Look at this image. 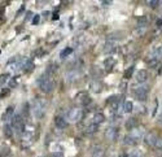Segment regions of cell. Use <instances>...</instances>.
Here are the masks:
<instances>
[{
  "mask_svg": "<svg viewBox=\"0 0 162 157\" xmlns=\"http://www.w3.org/2000/svg\"><path fill=\"white\" fill-rule=\"evenodd\" d=\"M132 92L135 94V96H136L140 101H144L145 99H147V96H148L149 88L147 87V86H144L143 83L135 84V86H132Z\"/></svg>",
  "mask_w": 162,
  "mask_h": 157,
  "instance_id": "obj_1",
  "label": "cell"
},
{
  "mask_svg": "<svg viewBox=\"0 0 162 157\" xmlns=\"http://www.w3.org/2000/svg\"><path fill=\"white\" fill-rule=\"evenodd\" d=\"M38 84H39V87L40 90L43 91V92H51V90H52V80L51 78L48 77V74H42L39 79H38Z\"/></svg>",
  "mask_w": 162,
  "mask_h": 157,
  "instance_id": "obj_2",
  "label": "cell"
},
{
  "mask_svg": "<svg viewBox=\"0 0 162 157\" xmlns=\"http://www.w3.org/2000/svg\"><path fill=\"white\" fill-rule=\"evenodd\" d=\"M32 113L36 118H42L46 113V103L44 100H36L32 105Z\"/></svg>",
  "mask_w": 162,
  "mask_h": 157,
  "instance_id": "obj_3",
  "label": "cell"
},
{
  "mask_svg": "<svg viewBox=\"0 0 162 157\" xmlns=\"http://www.w3.org/2000/svg\"><path fill=\"white\" fill-rule=\"evenodd\" d=\"M82 116H83V112H82V109H79V108H72V109L68 112V118L73 122L79 121L80 118H82Z\"/></svg>",
  "mask_w": 162,
  "mask_h": 157,
  "instance_id": "obj_4",
  "label": "cell"
},
{
  "mask_svg": "<svg viewBox=\"0 0 162 157\" xmlns=\"http://www.w3.org/2000/svg\"><path fill=\"white\" fill-rule=\"evenodd\" d=\"M24 118L22 116H14L13 117V121H12V127H14L17 131L20 133H24Z\"/></svg>",
  "mask_w": 162,
  "mask_h": 157,
  "instance_id": "obj_5",
  "label": "cell"
},
{
  "mask_svg": "<svg viewBox=\"0 0 162 157\" xmlns=\"http://www.w3.org/2000/svg\"><path fill=\"white\" fill-rule=\"evenodd\" d=\"M117 134H118V129L117 127L110 126V127H108L105 130V138L108 140H114L117 138Z\"/></svg>",
  "mask_w": 162,
  "mask_h": 157,
  "instance_id": "obj_6",
  "label": "cell"
},
{
  "mask_svg": "<svg viewBox=\"0 0 162 157\" xmlns=\"http://www.w3.org/2000/svg\"><path fill=\"white\" fill-rule=\"evenodd\" d=\"M135 77H136V80L139 83H144L148 79V72L147 70H138Z\"/></svg>",
  "mask_w": 162,
  "mask_h": 157,
  "instance_id": "obj_7",
  "label": "cell"
},
{
  "mask_svg": "<svg viewBox=\"0 0 162 157\" xmlns=\"http://www.w3.org/2000/svg\"><path fill=\"white\" fill-rule=\"evenodd\" d=\"M55 125H56L58 129H65V127L68 126V122L65 121V118H64V117L57 116V117L55 118Z\"/></svg>",
  "mask_w": 162,
  "mask_h": 157,
  "instance_id": "obj_8",
  "label": "cell"
},
{
  "mask_svg": "<svg viewBox=\"0 0 162 157\" xmlns=\"http://www.w3.org/2000/svg\"><path fill=\"white\" fill-rule=\"evenodd\" d=\"M147 143L149 144V145H152V147H154L156 145V143H157V139H158V136L156 135L154 133H149L148 135H147Z\"/></svg>",
  "mask_w": 162,
  "mask_h": 157,
  "instance_id": "obj_9",
  "label": "cell"
},
{
  "mask_svg": "<svg viewBox=\"0 0 162 157\" xmlns=\"http://www.w3.org/2000/svg\"><path fill=\"white\" fill-rule=\"evenodd\" d=\"M77 100H79L78 103H79V104H82V105H88L91 103L90 96H87L86 94H79L78 97H77Z\"/></svg>",
  "mask_w": 162,
  "mask_h": 157,
  "instance_id": "obj_10",
  "label": "cell"
},
{
  "mask_svg": "<svg viewBox=\"0 0 162 157\" xmlns=\"http://www.w3.org/2000/svg\"><path fill=\"white\" fill-rule=\"evenodd\" d=\"M14 109H13V107H8L7 108V110H5V113L3 114V121H5V122H8L10 118L13 117V114H14V112H13Z\"/></svg>",
  "mask_w": 162,
  "mask_h": 157,
  "instance_id": "obj_11",
  "label": "cell"
},
{
  "mask_svg": "<svg viewBox=\"0 0 162 157\" xmlns=\"http://www.w3.org/2000/svg\"><path fill=\"white\" fill-rule=\"evenodd\" d=\"M116 51V44L113 42H106L105 43V46H104V52L105 53H112V52H114Z\"/></svg>",
  "mask_w": 162,
  "mask_h": 157,
  "instance_id": "obj_12",
  "label": "cell"
},
{
  "mask_svg": "<svg viewBox=\"0 0 162 157\" xmlns=\"http://www.w3.org/2000/svg\"><path fill=\"white\" fill-rule=\"evenodd\" d=\"M94 125H99V123H102L105 121V116L102 114V113H96L94 116Z\"/></svg>",
  "mask_w": 162,
  "mask_h": 157,
  "instance_id": "obj_13",
  "label": "cell"
},
{
  "mask_svg": "<svg viewBox=\"0 0 162 157\" xmlns=\"http://www.w3.org/2000/svg\"><path fill=\"white\" fill-rule=\"evenodd\" d=\"M123 143L128 145H135V144H138V139H135L131 135H127V136L123 138Z\"/></svg>",
  "mask_w": 162,
  "mask_h": 157,
  "instance_id": "obj_14",
  "label": "cell"
},
{
  "mask_svg": "<svg viewBox=\"0 0 162 157\" xmlns=\"http://www.w3.org/2000/svg\"><path fill=\"white\" fill-rule=\"evenodd\" d=\"M134 110V104H132V101H125V104H123V112H126V113H131Z\"/></svg>",
  "mask_w": 162,
  "mask_h": 157,
  "instance_id": "obj_15",
  "label": "cell"
},
{
  "mask_svg": "<svg viewBox=\"0 0 162 157\" xmlns=\"http://www.w3.org/2000/svg\"><path fill=\"white\" fill-rule=\"evenodd\" d=\"M73 53V48L72 47H66V48H64V51L60 53V57L61 58H66L69 55H72Z\"/></svg>",
  "mask_w": 162,
  "mask_h": 157,
  "instance_id": "obj_16",
  "label": "cell"
},
{
  "mask_svg": "<svg viewBox=\"0 0 162 157\" xmlns=\"http://www.w3.org/2000/svg\"><path fill=\"white\" fill-rule=\"evenodd\" d=\"M116 65V60L114 58H108V60H105V62H104V66H105V69L106 70H110L113 66Z\"/></svg>",
  "mask_w": 162,
  "mask_h": 157,
  "instance_id": "obj_17",
  "label": "cell"
},
{
  "mask_svg": "<svg viewBox=\"0 0 162 157\" xmlns=\"http://www.w3.org/2000/svg\"><path fill=\"white\" fill-rule=\"evenodd\" d=\"M130 135H131V136H134L135 139H140V138H142V135H143V131H142V130H140V129H132V133L131 134H130Z\"/></svg>",
  "mask_w": 162,
  "mask_h": 157,
  "instance_id": "obj_18",
  "label": "cell"
},
{
  "mask_svg": "<svg viewBox=\"0 0 162 157\" xmlns=\"http://www.w3.org/2000/svg\"><path fill=\"white\" fill-rule=\"evenodd\" d=\"M91 90H92L94 92H100V91H101V83L95 80V82L91 83Z\"/></svg>",
  "mask_w": 162,
  "mask_h": 157,
  "instance_id": "obj_19",
  "label": "cell"
},
{
  "mask_svg": "<svg viewBox=\"0 0 162 157\" xmlns=\"http://www.w3.org/2000/svg\"><path fill=\"white\" fill-rule=\"evenodd\" d=\"M4 134H5V136H8V138H10L13 135V127L12 126H9L8 123L4 126Z\"/></svg>",
  "mask_w": 162,
  "mask_h": 157,
  "instance_id": "obj_20",
  "label": "cell"
},
{
  "mask_svg": "<svg viewBox=\"0 0 162 157\" xmlns=\"http://www.w3.org/2000/svg\"><path fill=\"white\" fill-rule=\"evenodd\" d=\"M132 74H134V66H130L125 72V74H123V77H125L126 79H130V78L132 77Z\"/></svg>",
  "mask_w": 162,
  "mask_h": 157,
  "instance_id": "obj_21",
  "label": "cell"
},
{
  "mask_svg": "<svg viewBox=\"0 0 162 157\" xmlns=\"http://www.w3.org/2000/svg\"><path fill=\"white\" fill-rule=\"evenodd\" d=\"M92 157H104V151L101 148H96L92 152Z\"/></svg>",
  "mask_w": 162,
  "mask_h": 157,
  "instance_id": "obj_22",
  "label": "cell"
},
{
  "mask_svg": "<svg viewBox=\"0 0 162 157\" xmlns=\"http://www.w3.org/2000/svg\"><path fill=\"white\" fill-rule=\"evenodd\" d=\"M135 126H136V120H135V118H130L126 123V127L127 129H132V127L135 129Z\"/></svg>",
  "mask_w": 162,
  "mask_h": 157,
  "instance_id": "obj_23",
  "label": "cell"
},
{
  "mask_svg": "<svg viewBox=\"0 0 162 157\" xmlns=\"http://www.w3.org/2000/svg\"><path fill=\"white\" fill-rule=\"evenodd\" d=\"M96 131H97V125H94V123H92V125H90L88 129H87L88 134H95Z\"/></svg>",
  "mask_w": 162,
  "mask_h": 157,
  "instance_id": "obj_24",
  "label": "cell"
},
{
  "mask_svg": "<svg viewBox=\"0 0 162 157\" xmlns=\"http://www.w3.org/2000/svg\"><path fill=\"white\" fill-rule=\"evenodd\" d=\"M160 4H162V2H158V0H154V2H149V5L152 8H157Z\"/></svg>",
  "mask_w": 162,
  "mask_h": 157,
  "instance_id": "obj_25",
  "label": "cell"
},
{
  "mask_svg": "<svg viewBox=\"0 0 162 157\" xmlns=\"http://www.w3.org/2000/svg\"><path fill=\"white\" fill-rule=\"evenodd\" d=\"M8 78H9L8 74H2V75H0V84H3Z\"/></svg>",
  "mask_w": 162,
  "mask_h": 157,
  "instance_id": "obj_26",
  "label": "cell"
},
{
  "mask_svg": "<svg viewBox=\"0 0 162 157\" xmlns=\"http://www.w3.org/2000/svg\"><path fill=\"white\" fill-rule=\"evenodd\" d=\"M154 147H156V148H158V149H162V138H160V136H158L157 143H156Z\"/></svg>",
  "mask_w": 162,
  "mask_h": 157,
  "instance_id": "obj_27",
  "label": "cell"
},
{
  "mask_svg": "<svg viewBox=\"0 0 162 157\" xmlns=\"http://www.w3.org/2000/svg\"><path fill=\"white\" fill-rule=\"evenodd\" d=\"M16 86H17V77L13 78V79L9 82V87H16Z\"/></svg>",
  "mask_w": 162,
  "mask_h": 157,
  "instance_id": "obj_28",
  "label": "cell"
},
{
  "mask_svg": "<svg viewBox=\"0 0 162 157\" xmlns=\"http://www.w3.org/2000/svg\"><path fill=\"white\" fill-rule=\"evenodd\" d=\"M130 157H142V155H140L139 151H134V152H131V156Z\"/></svg>",
  "mask_w": 162,
  "mask_h": 157,
  "instance_id": "obj_29",
  "label": "cell"
},
{
  "mask_svg": "<svg viewBox=\"0 0 162 157\" xmlns=\"http://www.w3.org/2000/svg\"><path fill=\"white\" fill-rule=\"evenodd\" d=\"M157 107H158V103H157V100H154V107H153V117H154V114H156V112H157Z\"/></svg>",
  "mask_w": 162,
  "mask_h": 157,
  "instance_id": "obj_30",
  "label": "cell"
},
{
  "mask_svg": "<svg viewBox=\"0 0 162 157\" xmlns=\"http://www.w3.org/2000/svg\"><path fill=\"white\" fill-rule=\"evenodd\" d=\"M51 157H64V155L61 152H55V153H52Z\"/></svg>",
  "mask_w": 162,
  "mask_h": 157,
  "instance_id": "obj_31",
  "label": "cell"
},
{
  "mask_svg": "<svg viewBox=\"0 0 162 157\" xmlns=\"http://www.w3.org/2000/svg\"><path fill=\"white\" fill-rule=\"evenodd\" d=\"M39 18H40V17H39V16H35V20H34V21H32V24H35V25H36L38 22H39Z\"/></svg>",
  "mask_w": 162,
  "mask_h": 157,
  "instance_id": "obj_32",
  "label": "cell"
},
{
  "mask_svg": "<svg viewBox=\"0 0 162 157\" xmlns=\"http://www.w3.org/2000/svg\"><path fill=\"white\" fill-rule=\"evenodd\" d=\"M120 87H121V90H123V91H125V88H126V82H122Z\"/></svg>",
  "mask_w": 162,
  "mask_h": 157,
  "instance_id": "obj_33",
  "label": "cell"
},
{
  "mask_svg": "<svg viewBox=\"0 0 162 157\" xmlns=\"http://www.w3.org/2000/svg\"><path fill=\"white\" fill-rule=\"evenodd\" d=\"M157 121H158V123H160V125H162V113H161V114L158 116V118H157Z\"/></svg>",
  "mask_w": 162,
  "mask_h": 157,
  "instance_id": "obj_34",
  "label": "cell"
},
{
  "mask_svg": "<svg viewBox=\"0 0 162 157\" xmlns=\"http://www.w3.org/2000/svg\"><path fill=\"white\" fill-rule=\"evenodd\" d=\"M31 16H32V13H28V16H26V21H29Z\"/></svg>",
  "mask_w": 162,
  "mask_h": 157,
  "instance_id": "obj_35",
  "label": "cell"
},
{
  "mask_svg": "<svg viewBox=\"0 0 162 157\" xmlns=\"http://www.w3.org/2000/svg\"><path fill=\"white\" fill-rule=\"evenodd\" d=\"M112 3L110 2H104V3H102V5H110Z\"/></svg>",
  "mask_w": 162,
  "mask_h": 157,
  "instance_id": "obj_36",
  "label": "cell"
},
{
  "mask_svg": "<svg viewBox=\"0 0 162 157\" xmlns=\"http://www.w3.org/2000/svg\"><path fill=\"white\" fill-rule=\"evenodd\" d=\"M57 18H58V14L55 13V14H53V20H57Z\"/></svg>",
  "mask_w": 162,
  "mask_h": 157,
  "instance_id": "obj_37",
  "label": "cell"
},
{
  "mask_svg": "<svg viewBox=\"0 0 162 157\" xmlns=\"http://www.w3.org/2000/svg\"><path fill=\"white\" fill-rule=\"evenodd\" d=\"M121 157H127V156H121Z\"/></svg>",
  "mask_w": 162,
  "mask_h": 157,
  "instance_id": "obj_38",
  "label": "cell"
}]
</instances>
